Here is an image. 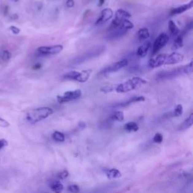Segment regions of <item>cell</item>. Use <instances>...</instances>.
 I'll use <instances>...</instances> for the list:
<instances>
[{"mask_svg": "<svg viewBox=\"0 0 193 193\" xmlns=\"http://www.w3.org/2000/svg\"><path fill=\"white\" fill-rule=\"evenodd\" d=\"M1 57L4 61H9L10 59L11 58V53L8 50L3 51L1 54Z\"/></svg>", "mask_w": 193, "mask_h": 193, "instance_id": "obj_27", "label": "cell"}, {"mask_svg": "<svg viewBox=\"0 0 193 193\" xmlns=\"http://www.w3.org/2000/svg\"><path fill=\"white\" fill-rule=\"evenodd\" d=\"M51 189L55 193H61L64 190V185H63L60 181L54 180L49 183Z\"/></svg>", "mask_w": 193, "mask_h": 193, "instance_id": "obj_18", "label": "cell"}, {"mask_svg": "<svg viewBox=\"0 0 193 193\" xmlns=\"http://www.w3.org/2000/svg\"><path fill=\"white\" fill-rule=\"evenodd\" d=\"M125 119L123 112L122 111H115L112 116L110 117L111 121H117V122H122Z\"/></svg>", "mask_w": 193, "mask_h": 193, "instance_id": "obj_24", "label": "cell"}, {"mask_svg": "<svg viewBox=\"0 0 193 193\" xmlns=\"http://www.w3.org/2000/svg\"><path fill=\"white\" fill-rule=\"evenodd\" d=\"M66 6L67 8H72L75 6V1L74 0H67L66 1Z\"/></svg>", "mask_w": 193, "mask_h": 193, "instance_id": "obj_34", "label": "cell"}, {"mask_svg": "<svg viewBox=\"0 0 193 193\" xmlns=\"http://www.w3.org/2000/svg\"><path fill=\"white\" fill-rule=\"evenodd\" d=\"M104 172L107 178L110 179H117V178H120L122 176L121 172L116 168H110V169L104 170Z\"/></svg>", "mask_w": 193, "mask_h": 193, "instance_id": "obj_15", "label": "cell"}, {"mask_svg": "<svg viewBox=\"0 0 193 193\" xmlns=\"http://www.w3.org/2000/svg\"><path fill=\"white\" fill-rule=\"evenodd\" d=\"M115 87H116V85H107V86L102 87V88H100V91L103 92V93H104V94L110 93V92L114 91Z\"/></svg>", "mask_w": 193, "mask_h": 193, "instance_id": "obj_26", "label": "cell"}, {"mask_svg": "<svg viewBox=\"0 0 193 193\" xmlns=\"http://www.w3.org/2000/svg\"><path fill=\"white\" fill-rule=\"evenodd\" d=\"M150 36L149 31L147 28L143 27L140 29L137 33V39L140 41V42H143V41L149 39Z\"/></svg>", "mask_w": 193, "mask_h": 193, "instance_id": "obj_14", "label": "cell"}, {"mask_svg": "<svg viewBox=\"0 0 193 193\" xmlns=\"http://www.w3.org/2000/svg\"><path fill=\"white\" fill-rule=\"evenodd\" d=\"M105 2V0H99L98 2V7H102Z\"/></svg>", "mask_w": 193, "mask_h": 193, "instance_id": "obj_39", "label": "cell"}, {"mask_svg": "<svg viewBox=\"0 0 193 193\" xmlns=\"http://www.w3.org/2000/svg\"><path fill=\"white\" fill-rule=\"evenodd\" d=\"M68 191L71 193H79L80 192V189H79V186L73 184L68 186Z\"/></svg>", "mask_w": 193, "mask_h": 193, "instance_id": "obj_29", "label": "cell"}, {"mask_svg": "<svg viewBox=\"0 0 193 193\" xmlns=\"http://www.w3.org/2000/svg\"><path fill=\"white\" fill-rule=\"evenodd\" d=\"M147 83L145 79L141 77H133V78L128 79L124 83L118 84L116 85L115 91L117 93H127V92L131 91L135 89L141 88L143 85Z\"/></svg>", "mask_w": 193, "mask_h": 193, "instance_id": "obj_3", "label": "cell"}, {"mask_svg": "<svg viewBox=\"0 0 193 193\" xmlns=\"http://www.w3.org/2000/svg\"><path fill=\"white\" fill-rule=\"evenodd\" d=\"M68 176H69V172L67 171H63L57 174V177H58L60 179H66L67 177H68Z\"/></svg>", "mask_w": 193, "mask_h": 193, "instance_id": "obj_30", "label": "cell"}, {"mask_svg": "<svg viewBox=\"0 0 193 193\" xmlns=\"http://www.w3.org/2000/svg\"><path fill=\"white\" fill-rule=\"evenodd\" d=\"M82 92L81 89H76L74 91H68L64 92V95H57V102L60 103H68V102L72 101V100H78L82 97Z\"/></svg>", "mask_w": 193, "mask_h": 193, "instance_id": "obj_7", "label": "cell"}, {"mask_svg": "<svg viewBox=\"0 0 193 193\" xmlns=\"http://www.w3.org/2000/svg\"><path fill=\"white\" fill-rule=\"evenodd\" d=\"M183 107L181 104H177L174 108V112H173V116L179 117L183 115Z\"/></svg>", "mask_w": 193, "mask_h": 193, "instance_id": "obj_25", "label": "cell"}, {"mask_svg": "<svg viewBox=\"0 0 193 193\" xmlns=\"http://www.w3.org/2000/svg\"><path fill=\"white\" fill-rule=\"evenodd\" d=\"M193 25H192V21H190L189 24H187L186 26V31H189L192 29Z\"/></svg>", "mask_w": 193, "mask_h": 193, "instance_id": "obj_36", "label": "cell"}, {"mask_svg": "<svg viewBox=\"0 0 193 193\" xmlns=\"http://www.w3.org/2000/svg\"><path fill=\"white\" fill-rule=\"evenodd\" d=\"M64 50V46L62 44H54L52 46H41L39 47L36 51L41 55H56L60 54Z\"/></svg>", "mask_w": 193, "mask_h": 193, "instance_id": "obj_8", "label": "cell"}, {"mask_svg": "<svg viewBox=\"0 0 193 193\" xmlns=\"http://www.w3.org/2000/svg\"><path fill=\"white\" fill-rule=\"evenodd\" d=\"M193 125V113H191L186 119L184 120V122L181 124L179 126L178 130L179 131H185V130L188 129L190 127H192Z\"/></svg>", "mask_w": 193, "mask_h": 193, "instance_id": "obj_16", "label": "cell"}, {"mask_svg": "<svg viewBox=\"0 0 193 193\" xmlns=\"http://www.w3.org/2000/svg\"><path fill=\"white\" fill-rule=\"evenodd\" d=\"M128 64V59L124 58L122 60H118V61L113 63V64H110L108 67H105L103 70H101L100 74H103V75H107V74L113 73V72H118L122 69L125 68V67H127V65Z\"/></svg>", "mask_w": 193, "mask_h": 193, "instance_id": "obj_9", "label": "cell"}, {"mask_svg": "<svg viewBox=\"0 0 193 193\" xmlns=\"http://www.w3.org/2000/svg\"><path fill=\"white\" fill-rule=\"evenodd\" d=\"M92 73V70L90 69L88 70H82V71H70V72H67L63 75V78L67 80L76 81V82L84 83L90 79L91 75Z\"/></svg>", "mask_w": 193, "mask_h": 193, "instance_id": "obj_5", "label": "cell"}, {"mask_svg": "<svg viewBox=\"0 0 193 193\" xmlns=\"http://www.w3.org/2000/svg\"><path fill=\"white\" fill-rule=\"evenodd\" d=\"M10 19L12 20V21H15V20L18 19V15L17 14H11L10 16Z\"/></svg>", "mask_w": 193, "mask_h": 193, "instance_id": "obj_38", "label": "cell"}, {"mask_svg": "<svg viewBox=\"0 0 193 193\" xmlns=\"http://www.w3.org/2000/svg\"><path fill=\"white\" fill-rule=\"evenodd\" d=\"M193 7V0H191L189 3L187 4H184L183 6H179V7H176L175 9H172L171 10V15H175V14H182V13L185 12V11H188V10L191 9Z\"/></svg>", "mask_w": 193, "mask_h": 193, "instance_id": "obj_12", "label": "cell"}, {"mask_svg": "<svg viewBox=\"0 0 193 193\" xmlns=\"http://www.w3.org/2000/svg\"><path fill=\"white\" fill-rule=\"evenodd\" d=\"M168 29H169L170 33H171V35L172 36H177L179 34V29L178 28V26L176 25L175 23L173 21H169L168 22Z\"/></svg>", "mask_w": 193, "mask_h": 193, "instance_id": "obj_21", "label": "cell"}, {"mask_svg": "<svg viewBox=\"0 0 193 193\" xmlns=\"http://www.w3.org/2000/svg\"><path fill=\"white\" fill-rule=\"evenodd\" d=\"M113 17V11L111 9H104L100 13V16L95 22V25H100L106 21H110Z\"/></svg>", "mask_w": 193, "mask_h": 193, "instance_id": "obj_11", "label": "cell"}, {"mask_svg": "<svg viewBox=\"0 0 193 193\" xmlns=\"http://www.w3.org/2000/svg\"><path fill=\"white\" fill-rule=\"evenodd\" d=\"M192 64L193 62L191 61L187 65L177 67V68L175 69H172L171 70H165L160 72L158 74V78L160 79H170L179 76L181 75H184V74L190 75V74H192L193 70Z\"/></svg>", "mask_w": 193, "mask_h": 193, "instance_id": "obj_4", "label": "cell"}, {"mask_svg": "<svg viewBox=\"0 0 193 193\" xmlns=\"http://www.w3.org/2000/svg\"><path fill=\"white\" fill-rule=\"evenodd\" d=\"M8 146V142L5 139H0V150Z\"/></svg>", "mask_w": 193, "mask_h": 193, "instance_id": "obj_33", "label": "cell"}, {"mask_svg": "<svg viewBox=\"0 0 193 193\" xmlns=\"http://www.w3.org/2000/svg\"><path fill=\"white\" fill-rule=\"evenodd\" d=\"M9 29L11 30V32L13 34H14V35H18V34L21 33V29L15 26H11L9 27Z\"/></svg>", "mask_w": 193, "mask_h": 193, "instance_id": "obj_31", "label": "cell"}, {"mask_svg": "<svg viewBox=\"0 0 193 193\" xmlns=\"http://www.w3.org/2000/svg\"><path fill=\"white\" fill-rule=\"evenodd\" d=\"M145 100H146V98L143 96L134 97L129 99V100H126V101H124L122 103H118V104H117V106H127L131 105V103H137V102H143L145 101Z\"/></svg>", "mask_w": 193, "mask_h": 193, "instance_id": "obj_17", "label": "cell"}, {"mask_svg": "<svg viewBox=\"0 0 193 193\" xmlns=\"http://www.w3.org/2000/svg\"><path fill=\"white\" fill-rule=\"evenodd\" d=\"M53 113H54V110L50 107H39V108L29 110L26 113V118L28 122L30 124H36L47 118Z\"/></svg>", "mask_w": 193, "mask_h": 193, "instance_id": "obj_2", "label": "cell"}, {"mask_svg": "<svg viewBox=\"0 0 193 193\" xmlns=\"http://www.w3.org/2000/svg\"><path fill=\"white\" fill-rule=\"evenodd\" d=\"M183 55L177 52L171 54H161L152 57L149 60V66L151 68H158L164 65H174L183 60Z\"/></svg>", "mask_w": 193, "mask_h": 193, "instance_id": "obj_1", "label": "cell"}, {"mask_svg": "<svg viewBox=\"0 0 193 193\" xmlns=\"http://www.w3.org/2000/svg\"><path fill=\"white\" fill-rule=\"evenodd\" d=\"M131 17V14L128 11H125L124 9H118L115 12V18L120 20V21H124L125 19H128Z\"/></svg>", "mask_w": 193, "mask_h": 193, "instance_id": "obj_19", "label": "cell"}, {"mask_svg": "<svg viewBox=\"0 0 193 193\" xmlns=\"http://www.w3.org/2000/svg\"><path fill=\"white\" fill-rule=\"evenodd\" d=\"M104 49H105L104 46H103V47L100 46V47L95 48L91 49V50L89 51V52H85V54H82L80 57H78L77 58L74 59L73 61L72 62L73 63V64H80L81 63H83L84 61L90 60V59L93 58V57H97V56L100 55L101 53L103 52Z\"/></svg>", "mask_w": 193, "mask_h": 193, "instance_id": "obj_6", "label": "cell"}, {"mask_svg": "<svg viewBox=\"0 0 193 193\" xmlns=\"http://www.w3.org/2000/svg\"><path fill=\"white\" fill-rule=\"evenodd\" d=\"M9 11V7L8 6H6L4 7V9H3V12H4L5 15H7Z\"/></svg>", "mask_w": 193, "mask_h": 193, "instance_id": "obj_37", "label": "cell"}, {"mask_svg": "<svg viewBox=\"0 0 193 193\" xmlns=\"http://www.w3.org/2000/svg\"><path fill=\"white\" fill-rule=\"evenodd\" d=\"M11 2H18L20 1V0H11Z\"/></svg>", "mask_w": 193, "mask_h": 193, "instance_id": "obj_40", "label": "cell"}, {"mask_svg": "<svg viewBox=\"0 0 193 193\" xmlns=\"http://www.w3.org/2000/svg\"><path fill=\"white\" fill-rule=\"evenodd\" d=\"M124 128H125V131L128 132H135L139 130V126L134 122H129L125 124Z\"/></svg>", "mask_w": 193, "mask_h": 193, "instance_id": "obj_22", "label": "cell"}, {"mask_svg": "<svg viewBox=\"0 0 193 193\" xmlns=\"http://www.w3.org/2000/svg\"><path fill=\"white\" fill-rule=\"evenodd\" d=\"M41 67H42V64H39V63H37V64H36L33 67V70H40Z\"/></svg>", "mask_w": 193, "mask_h": 193, "instance_id": "obj_35", "label": "cell"}, {"mask_svg": "<svg viewBox=\"0 0 193 193\" xmlns=\"http://www.w3.org/2000/svg\"><path fill=\"white\" fill-rule=\"evenodd\" d=\"M150 48H151V42H146L138 48L137 50V55L139 57H142V58L145 57L147 55Z\"/></svg>", "mask_w": 193, "mask_h": 193, "instance_id": "obj_13", "label": "cell"}, {"mask_svg": "<svg viewBox=\"0 0 193 193\" xmlns=\"http://www.w3.org/2000/svg\"><path fill=\"white\" fill-rule=\"evenodd\" d=\"M52 139L56 142L61 143V142H64L65 141V135L62 132L56 131L52 133Z\"/></svg>", "mask_w": 193, "mask_h": 193, "instance_id": "obj_23", "label": "cell"}, {"mask_svg": "<svg viewBox=\"0 0 193 193\" xmlns=\"http://www.w3.org/2000/svg\"><path fill=\"white\" fill-rule=\"evenodd\" d=\"M152 141L155 143H161L163 141V136L161 133H156L155 134V136L153 137Z\"/></svg>", "mask_w": 193, "mask_h": 193, "instance_id": "obj_28", "label": "cell"}, {"mask_svg": "<svg viewBox=\"0 0 193 193\" xmlns=\"http://www.w3.org/2000/svg\"><path fill=\"white\" fill-rule=\"evenodd\" d=\"M169 41V36L165 33H162L160 34L159 36L156 38L155 40L154 44H153L152 47V54H157V52H159L162 48L167 44V43Z\"/></svg>", "mask_w": 193, "mask_h": 193, "instance_id": "obj_10", "label": "cell"}, {"mask_svg": "<svg viewBox=\"0 0 193 193\" xmlns=\"http://www.w3.org/2000/svg\"><path fill=\"white\" fill-rule=\"evenodd\" d=\"M183 45V34H179L177 36H176L175 39H174V43H173L172 45V50H177V49L182 48Z\"/></svg>", "mask_w": 193, "mask_h": 193, "instance_id": "obj_20", "label": "cell"}, {"mask_svg": "<svg viewBox=\"0 0 193 193\" xmlns=\"http://www.w3.org/2000/svg\"><path fill=\"white\" fill-rule=\"evenodd\" d=\"M9 125L10 124L9 122L0 117V127L1 128H8V127H9Z\"/></svg>", "mask_w": 193, "mask_h": 193, "instance_id": "obj_32", "label": "cell"}]
</instances>
